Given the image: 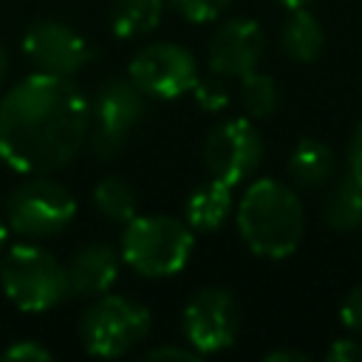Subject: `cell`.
I'll return each instance as SVG.
<instances>
[{"label": "cell", "mask_w": 362, "mask_h": 362, "mask_svg": "<svg viewBox=\"0 0 362 362\" xmlns=\"http://www.w3.org/2000/svg\"><path fill=\"white\" fill-rule=\"evenodd\" d=\"M240 102L252 119H269L280 105L274 79L269 74H260L257 68L240 76Z\"/></svg>", "instance_id": "ffe728a7"}, {"label": "cell", "mask_w": 362, "mask_h": 362, "mask_svg": "<svg viewBox=\"0 0 362 362\" xmlns=\"http://www.w3.org/2000/svg\"><path fill=\"white\" fill-rule=\"evenodd\" d=\"M6 240H8V223L0 218V252L6 249Z\"/></svg>", "instance_id": "f546056e"}, {"label": "cell", "mask_w": 362, "mask_h": 362, "mask_svg": "<svg viewBox=\"0 0 362 362\" xmlns=\"http://www.w3.org/2000/svg\"><path fill=\"white\" fill-rule=\"evenodd\" d=\"M147 359H178V362H198L195 348H178V345H161L147 351Z\"/></svg>", "instance_id": "4316f807"}, {"label": "cell", "mask_w": 362, "mask_h": 362, "mask_svg": "<svg viewBox=\"0 0 362 362\" xmlns=\"http://www.w3.org/2000/svg\"><path fill=\"white\" fill-rule=\"evenodd\" d=\"M93 206L110 223H127L136 215V192L124 178L107 175L93 187Z\"/></svg>", "instance_id": "d6986e66"}, {"label": "cell", "mask_w": 362, "mask_h": 362, "mask_svg": "<svg viewBox=\"0 0 362 362\" xmlns=\"http://www.w3.org/2000/svg\"><path fill=\"white\" fill-rule=\"evenodd\" d=\"M3 359H6V362H20V359L45 362V359H51V351L42 348V345L34 342V339H20V342H14V345H8V348L3 351Z\"/></svg>", "instance_id": "cb8c5ba5"}, {"label": "cell", "mask_w": 362, "mask_h": 362, "mask_svg": "<svg viewBox=\"0 0 362 362\" xmlns=\"http://www.w3.org/2000/svg\"><path fill=\"white\" fill-rule=\"evenodd\" d=\"M76 215V201L59 181L34 175L8 198V226L25 238H48L62 232Z\"/></svg>", "instance_id": "52a82bcc"}, {"label": "cell", "mask_w": 362, "mask_h": 362, "mask_svg": "<svg viewBox=\"0 0 362 362\" xmlns=\"http://www.w3.org/2000/svg\"><path fill=\"white\" fill-rule=\"evenodd\" d=\"M192 229L170 215H133L122 232V260L144 277L178 274L192 255Z\"/></svg>", "instance_id": "3957f363"}, {"label": "cell", "mask_w": 362, "mask_h": 362, "mask_svg": "<svg viewBox=\"0 0 362 362\" xmlns=\"http://www.w3.org/2000/svg\"><path fill=\"white\" fill-rule=\"evenodd\" d=\"M127 79L153 99H175L198 82L195 57L175 42H153L141 48L127 68Z\"/></svg>", "instance_id": "30bf717a"}, {"label": "cell", "mask_w": 362, "mask_h": 362, "mask_svg": "<svg viewBox=\"0 0 362 362\" xmlns=\"http://www.w3.org/2000/svg\"><path fill=\"white\" fill-rule=\"evenodd\" d=\"M232 189L229 184L209 178L206 184L195 187L192 195L187 198L184 215H187V226L198 229V232H215L223 226V221L232 212Z\"/></svg>", "instance_id": "5bb4252c"}, {"label": "cell", "mask_w": 362, "mask_h": 362, "mask_svg": "<svg viewBox=\"0 0 362 362\" xmlns=\"http://www.w3.org/2000/svg\"><path fill=\"white\" fill-rule=\"evenodd\" d=\"M6 74H8V51H6V45L0 42V85L6 82Z\"/></svg>", "instance_id": "f1b7e54d"}, {"label": "cell", "mask_w": 362, "mask_h": 362, "mask_svg": "<svg viewBox=\"0 0 362 362\" xmlns=\"http://www.w3.org/2000/svg\"><path fill=\"white\" fill-rule=\"evenodd\" d=\"M280 6H286V8H303V6H308L311 0H277Z\"/></svg>", "instance_id": "4dcf8cb0"}, {"label": "cell", "mask_w": 362, "mask_h": 362, "mask_svg": "<svg viewBox=\"0 0 362 362\" xmlns=\"http://www.w3.org/2000/svg\"><path fill=\"white\" fill-rule=\"evenodd\" d=\"M325 31L320 20L303 8H291V17L286 20L280 31V51L294 62H314L322 54Z\"/></svg>", "instance_id": "9a60e30c"}, {"label": "cell", "mask_w": 362, "mask_h": 362, "mask_svg": "<svg viewBox=\"0 0 362 362\" xmlns=\"http://www.w3.org/2000/svg\"><path fill=\"white\" fill-rule=\"evenodd\" d=\"M144 116V93L130 79H105L90 102V147L99 158H113L127 144L130 130Z\"/></svg>", "instance_id": "8992f818"}, {"label": "cell", "mask_w": 362, "mask_h": 362, "mask_svg": "<svg viewBox=\"0 0 362 362\" xmlns=\"http://www.w3.org/2000/svg\"><path fill=\"white\" fill-rule=\"evenodd\" d=\"M348 175L362 184V122L356 124V130L348 141Z\"/></svg>", "instance_id": "484cf974"}, {"label": "cell", "mask_w": 362, "mask_h": 362, "mask_svg": "<svg viewBox=\"0 0 362 362\" xmlns=\"http://www.w3.org/2000/svg\"><path fill=\"white\" fill-rule=\"evenodd\" d=\"M232 0H173V6L192 23H209L226 11Z\"/></svg>", "instance_id": "7402d4cb"}, {"label": "cell", "mask_w": 362, "mask_h": 362, "mask_svg": "<svg viewBox=\"0 0 362 362\" xmlns=\"http://www.w3.org/2000/svg\"><path fill=\"white\" fill-rule=\"evenodd\" d=\"M263 28L260 23L249 17H235L226 20L215 28L209 48H206V65L215 76L223 79H240L249 71L257 68L263 57Z\"/></svg>", "instance_id": "7c38bea8"}, {"label": "cell", "mask_w": 362, "mask_h": 362, "mask_svg": "<svg viewBox=\"0 0 362 362\" xmlns=\"http://www.w3.org/2000/svg\"><path fill=\"white\" fill-rule=\"evenodd\" d=\"M0 286L23 311H48L71 294L65 266L34 243H17L3 255Z\"/></svg>", "instance_id": "277c9868"}, {"label": "cell", "mask_w": 362, "mask_h": 362, "mask_svg": "<svg viewBox=\"0 0 362 362\" xmlns=\"http://www.w3.org/2000/svg\"><path fill=\"white\" fill-rule=\"evenodd\" d=\"M119 252L110 246V243H88L82 246L71 263L65 266V274H68V291L71 294H79V297H99L105 294L116 274H119Z\"/></svg>", "instance_id": "4fadbf2b"}, {"label": "cell", "mask_w": 362, "mask_h": 362, "mask_svg": "<svg viewBox=\"0 0 362 362\" xmlns=\"http://www.w3.org/2000/svg\"><path fill=\"white\" fill-rule=\"evenodd\" d=\"M325 359L331 362H362V339H334V345L325 351Z\"/></svg>", "instance_id": "d4e9b609"}, {"label": "cell", "mask_w": 362, "mask_h": 362, "mask_svg": "<svg viewBox=\"0 0 362 362\" xmlns=\"http://www.w3.org/2000/svg\"><path fill=\"white\" fill-rule=\"evenodd\" d=\"M181 331L198 354H218L229 348L240 331V305L229 288H201L181 314Z\"/></svg>", "instance_id": "ba28073f"}, {"label": "cell", "mask_w": 362, "mask_h": 362, "mask_svg": "<svg viewBox=\"0 0 362 362\" xmlns=\"http://www.w3.org/2000/svg\"><path fill=\"white\" fill-rule=\"evenodd\" d=\"M305 229V212L291 187L277 178L252 181L238 204V232L252 255L280 260L288 257Z\"/></svg>", "instance_id": "7a4b0ae2"}, {"label": "cell", "mask_w": 362, "mask_h": 362, "mask_svg": "<svg viewBox=\"0 0 362 362\" xmlns=\"http://www.w3.org/2000/svg\"><path fill=\"white\" fill-rule=\"evenodd\" d=\"M263 158V139L249 119H226L209 130L204 141V167L209 178L229 187L252 178Z\"/></svg>", "instance_id": "9c48e42d"}, {"label": "cell", "mask_w": 362, "mask_h": 362, "mask_svg": "<svg viewBox=\"0 0 362 362\" xmlns=\"http://www.w3.org/2000/svg\"><path fill=\"white\" fill-rule=\"evenodd\" d=\"M322 218L334 232H354L362 226V184L351 175L337 178L322 198Z\"/></svg>", "instance_id": "e0dca14e"}, {"label": "cell", "mask_w": 362, "mask_h": 362, "mask_svg": "<svg viewBox=\"0 0 362 362\" xmlns=\"http://www.w3.org/2000/svg\"><path fill=\"white\" fill-rule=\"evenodd\" d=\"M150 334V311L122 294H99L82 322H79V337L82 345L90 356L113 359L136 348L141 339Z\"/></svg>", "instance_id": "5b68a950"}, {"label": "cell", "mask_w": 362, "mask_h": 362, "mask_svg": "<svg viewBox=\"0 0 362 362\" xmlns=\"http://www.w3.org/2000/svg\"><path fill=\"white\" fill-rule=\"evenodd\" d=\"M23 51L37 65V71L57 74V76L76 74L93 57L88 40L71 25L57 23V20L34 23L23 37Z\"/></svg>", "instance_id": "8fae6325"}, {"label": "cell", "mask_w": 362, "mask_h": 362, "mask_svg": "<svg viewBox=\"0 0 362 362\" xmlns=\"http://www.w3.org/2000/svg\"><path fill=\"white\" fill-rule=\"evenodd\" d=\"M164 14V0H113L110 6V28L116 37L133 40L158 25Z\"/></svg>", "instance_id": "ac0fdd59"}, {"label": "cell", "mask_w": 362, "mask_h": 362, "mask_svg": "<svg viewBox=\"0 0 362 362\" xmlns=\"http://www.w3.org/2000/svg\"><path fill=\"white\" fill-rule=\"evenodd\" d=\"M266 362H308V354L291 351V348H277L266 354Z\"/></svg>", "instance_id": "83f0119b"}, {"label": "cell", "mask_w": 362, "mask_h": 362, "mask_svg": "<svg viewBox=\"0 0 362 362\" xmlns=\"http://www.w3.org/2000/svg\"><path fill=\"white\" fill-rule=\"evenodd\" d=\"M339 317H342V325H345L351 334L362 337V286H356V288L348 291V297L342 300Z\"/></svg>", "instance_id": "603a6c76"}, {"label": "cell", "mask_w": 362, "mask_h": 362, "mask_svg": "<svg viewBox=\"0 0 362 362\" xmlns=\"http://www.w3.org/2000/svg\"><path fill=\"white\" fill-rule=\"evenodd\" d=\"M334 150L320 139H300L288 158V173L300 187H322L334 178Z\"/></svg>", "instance_id": "2e32d148"}, {"label": "cell", "mask_w": 362, "mask_h": 362, "mask_svg": "<svg viewBox=\"0 0 362 362\" xmlns=\"http://www.w3.org/2000/svg\"><path fill=\"white\" fill-rule=\"evenodd\" d=\"M90 130V102L57 74L37 71L0 99V158L17 173L45 175L65 167Z\"/></svg>", "instance_id": "6da1fadb"}, {"label": "cell", "mask_w": 362, "mask_h": 362, "mask_svg": "<svg viewBox=\"0 0 362 362\" xmlns=\"http://www.w3.org/2000/svg\"><path fill=\"white\" fill-rule=\"evenodd\" d=\"M192 96H195L198 107L212 110V113H218L229 105V88L223 85V76H215V74L209 79H198L192 85Z\"/></svg>", "instance_id": "44dd1931"}]
</instances>
